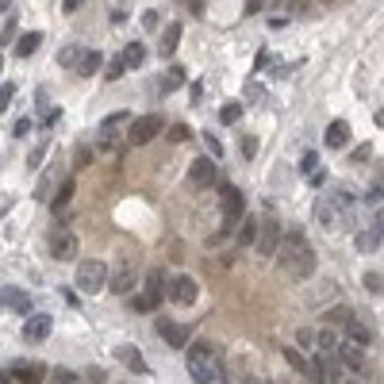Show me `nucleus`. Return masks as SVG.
<instances>
[{"label": "nucleus", "instance_id": "nucleus-11", "mask_svg": "<svg viewBox=\"0 0 384 384\" xmlns=\"http://www.w3.org/2000/svg\"><path fill=\"white\" fill-rule=\"evenodd\" d=\"M50 254H54L58 261H69V258H77V235L73 230H54V239H50Z\"/></svg>", "mask_w": 384, "mask_h": 384}, {"label": "nucleus", "instance_id": "nucleus-49", "mask_svg": "<svg viewBox=\"0 0 384 384\" xmlns=\"http://www.w3.org/2000/svg\"><path fill=\"white\" fill-rule=\"evenodd\" d=\"M285 384H292V381H285Z\"/></svg>", "mask_w": 384, "mask_h": 384}, {"label": "nucleus", "instance_id": "nucleus-46", "mask_svg": "<svg viewBox=\"0 0 384 384\" xmlns=\"http://www.w3.org/2000/svg\"><path fill=\"white\" fill-rule=\"evenodd\" d=\"M12 8V4H8V0H0V16H4V12H8Z\"/></svg>", "mask_w": 384, "mask_h": 384}, {"label": "nucleus", "instance_id": "nucleus-16", "mask_svg": "<svg viewBox=\"0 0 384 384\" xmlns=\"http://www.w3.org/2000/svg\"><path fill=\"white\" fill-rule=\"evenodd\" d=\"M158 335H165L169 338V346H177V350H181V346H189V326H177V323H169V319H158Z\"/></svg>", "mask_w": 384, "mask_h": 384}, {"label": "nucleus", "instance_id": "nucleus-10", "mask_svg": "<svg viewBox=\"0 0 384 384\" xmlns=\"http://www.w3.org/2000/svg\"><path fill=\"white\" fill-rule=\"evenodd\" d=\"M108 288H112L115 296H131V288H134V261L131 258H123L115 273H108Z\"/></svg>", "mask_w": 384, "mask_h": 384}, {"label": "nucleus", "instance_id": "nucleus-22", "mask_svg": "<svg viewBox=\"0 0 384 384\" xmlns=\"http://www.w3.org/2000/svg\"><path fill=\"white\" fill-rule=\"evenodd\" d=\"M177 43H181V23H169V27H165V38H162V58H169L173 50H177Z\"/></svg>", "mask_w": 384, "mask_h": 384}, {"label": "nucleus", "instance_id": "nucleus-5", "mask_svg": "<svg viewBox=\"0 0 384 384\" xmlns=\"http://www.w3.org/2000/svg\"><path fill=\"white\" fill-rule=\"evenodd\" d=\"M246 219V200L235 184H223V235H235L239 223Z\"/></svg>", "mask_w": 384, "mask_h": 384}, {"label": "nucleus", "instance_id": "nucleus-41", "mask_svg": "<svg viewBox=\"0 0 384 384\" xmlns=\"http://www.w3.org/2000/svg\"><path fill=\"white\" fill-rule=\"evenodd\" d=\"M123 62H119V58H115V62H112V66H108V81H115V77H123Z\"/></svg>", "mask_w": 384, "mask_h": 384}, {"label": "nucleus", "instance_id": "nucleus-15", "mask_svg": "<svg viewBox=\"0 0 384 384\" xmlns=\"http://www.w3.org/2000/svg\"><path fill=\"white\" fill-rule=\"evenodd\" d=\"M338 342H342V335H338V331H331V326H319V331H315V346H311V350H319V357H335Z\"/></svg>", "mask_w": 384, "mask_h": 384}, {"label": "nucleus", "instance_id": "nucleus-27", "mask_svg": "<svg viewBox=\"0 0 384 384\" xmlns=\"http://www.w3.org/2000/svg\"><path fill=\"white\" fill-rule=\"evenodd\" d=\"M16 376L23 384H38L43 381V369H38V365H16Z\"/></svg>", "mask_w": 384, "mask_h": 384}, {"label": "nucleus", "instance_id": "nucleus-44", "mask_svg": "<svg viewBox=\"0 0 384 384\" xmlns=\"http://www.w3.org/2000/svg\"><path fill=\"white\" fill-rule=\"evenodd\" d=\"M246 96H250V100H261V85H254V81H250V85H246Z\"/></svg>", "mask_w": 384, "mask_h": 384}, {"label": "nucleus", "instance_id": "nucleus-25", "mask_svg": "<svg viewBox=\"0 0 384 384\" xmlns=\"http://www.w3.org/2000/svg\"><path fill=\"white\" fill-rule=\"evenodd\" d=\"M235 235H239V246H250V242L258 239V223H254V219H242Z\"/></svg>", "mask_w": 384, "mask_h": 384}, {"label": "nucleus", "instance_id": "nucleus-40", "mask_svg": "<svg viewBox=\"0 0 384 384\" xmlns=\"http://www.w3.org/2000/svg\"><path fill=\"white\" fill-rule=\"evenodd\" d=\"M12 35H16V19L8 16V27H4V35H0V47H8V43H12Z\"/></svg>", "mask_w": 384, "mask_h": 384}, {"label": "nucleus", "instance_id": "nucleus-28", "mask_svg": "<svg viewBox=\"0 0 384 384\" xmlns=\"http://www.w3.org/2000/svg\"><path fill=\"white\" fill-rule=\"evenodd\" d=\"M123 123H131V115H127V112H112V115L104 119V127H100V131H104V139H108L115 127H123Z\"/></svg>", "mask_w": 384, "mask_h": 384}, {"label": "nucleus", "instance_id": "nucleus-35", "mask_svg": "<svg viewBox=\"0 0 384 384\" xmlns=\"http://www.w3.org/2000/svg\"><path fill=\"white\" fill-rule=\"evenodd\" d=\"M365 288H369L373 296H381V288H384V277H381V273H365Z\"/></svg>", "mask_w": 384, "mask_h": 384}, {"label": "nucleus", "instance_id": "nucleus-33", "mask_svg": "<svg viewBox=\"0 0 384 384\" xmlns=\"http://www.w3.org/2000/svg\"><path fill=\"white\" fill-rule=\"evenodd\" d=\"M12 100H16V85L8 81V85H0V112H8Z\"/></svg>", "mask_w": 384, "mask_h": 384}, {"label": "nucleus", "instance_id": "nucleus-6", "mask_svg": "<svg viewBox=\"0 0 384 384\" xmlns=\"http://www.w3.org/2000/svg\"><path fill=\"white\" fill-rule=\"evenodd\" d=\"M162 134V115H139L131 119V131H127V143L131 146H146Z\"/></svg>", "mask_w": 384, "mask_h": 384}, {"label": "nucleus", "instance_id": "nucleus-48", "mask_svg": "<svg viewBox=\"0 0 384 384\" xmlns=\"http://www.w3.org/2000/svg\"><path fill=\"white\" fill-rule=\"evenodd\" d=\"M215 384H227V381H223V376H219V381H215Z\"/></svg>", "mask_w": 384, "mask_h": 384}, {"label": "nucleus", "instance_id": "nucleus-30", "mask_svg": "<svg viewBox=\"0 0 384 384\" xmlns=\"http://www.w3.org/2000/svg\"><path fill=\"white\" fill-rule=\"evenodd\" d=\"M219 119H223V123H239V119H242V104H223Z\"/></svg>", "mask_w": 384, "mask_h": 384}, {"label": "nucleus", "instance_id": "nucleus-31", "mask_svg": "<svg viewBox=\"0 0 384 384\" xmlns=\"http://www.w3.org/2000/svg\"><path fill=\"white\" fill-rule=\"evenodd\" d=\"M58 62H62V66H81V47H66L58 54Z\"/></svg>", "mask_w": 384, "mask_h": 384}, {"label": "nucleus", "instance_id": "nucleus-34", "mask_svg": "<svg viewBox=\"0 0 384 384\" xmlns=\"http://www.w3.org/2000/svg\"><path fill=\"white\" fill-rule=\"evenodd\" d=\"M181 81H184V73H181V69H169V77L162 81V93H173V88L181 85Z\"/></svg>", "mask_w": 384, "mask_h": 384}, {"label": "nucleus", "instance_id": "nucleus-20", "mask_svg": "<svg viewBox=\"0 0 384 384\" xmlns=\"http://www.w3.org/2000/svg\"><path fill=\"white\" fill-rule=\"evenodd\" d=\"M73 192H77L73 177H66V181L58 184V192H54V196H50V208H54V211H62V208H66L69 200H73Z\"/></svg>", "mask_w": 384, "mask_h": 384}, {"label": "nucleus", "instance_id": "nucleus-13", "mask_svg": "<svg viewBox=\"0 0 384 384\" xmlns=\"http://www.w3.org/2000/svg\"><path fill=\"white\" fill-rule=\"evenodd\" d=\"M50 331H54V319L50 315H31L27 323H23V338H27V342H43Z\"/></svg>", "mask_w": 384, "mask_h": 384}, {"label": "nucleus", "instance_id": "nucleus-17", "mask_svg": "<svg viewBox=\"0 0 384 384\" xmlns=\"http://www.w3.org/2000/svg\"><path fill=\"white\" fill-rule=\"evenodd\" d=\"M115 357H119V361L127 365V369H134V373H150V365L143 361V354H139V350H134V346H115Z\"/></svg>", "mask_w": 384, "mask_h": 384}, {"label": "nucleus", "instance_id": "nucleus-18", "mask_svg": "<svg viewBox=\"0 0 384 384\" xmlns=\"http://www.w3.org/2000/svg\"><path fill=\"white\" fill-rule=\"evenodd\" d=\"M346 143H350V123L335 119V123L326 127V146H331V150H342Z\"/></svg>", "mask_w": 384, "mask_h": 384}, {"label": "nucleus", "instance_id": "nucleus-14", "mask_svg": "<svg viewBox=\"0 0 384 384\" xmlns=\"http://www.w3.org/2000/svg\"><path fill=\"white\" fill-rule=\"evenodd\" d=\"M335 357H338V365H346V369H354V373H365V354H361V350H357V346H350V342H338Z\"/></svg>", "mask_w": 384, "mask_h": 384}, {"label": "nucleus", "instance_id": "nucleus-39", "mask_svg": "<svg viewBox=\"0 0 384 384\" xmlns=\"http://www.w3.org/2000/svg\"><path fill=\"white\" fill-rule=\"evenodd\" d=\"M54 381H58V384H73L77 373H69V369H54Z\"/></svg>", "mask_w": 384, "mask_h": 384}, {"label": "nucleus", "instance_id": "nucleus-29", "mask_svg": "<svg viewBox=\"0 0 384 384\" xmlns=\"http://www.w3.org/2000/svg\"><path fill=\"white\" fill-rule=\"evenodd\" d=\"M285 361L296 369V373H307V361L300 357V350H292V346H285Z\"/></svg>", "mask_w": 384, "mask_h": 384}, {"label": "nucleus", "instance_id": "nucleus-12", "mask_svg": "<svg viewBox=\"0 0 384 384\" xmlns=\"http://www.w3.org/2000/svg\"><path fill=\"white\" fill-rule=\"evenodd\" d=\"M165 288H169V277H165L162 269H150V273H146V288H143V300H150V304L158 307V300L165 296Z\"/></svg>", "mask_w": 384, "mask_h": 384}, {"label": "nucleus", "instance_id": "nucleus-2", "mask_svg": "<svg viewBox=\"0 0 384 384\" xmlns=\"http://www.w3.org/2000/svg\"><path fill=\"white\" fill-rule=\"evenodd\" d=\"M350 204H354V196L346 189H335V192H323L315 200V223L326 230H338L346 223V215H350Z\"/></svg>", "mask_w": 384, "mask_h": 384}, {"label": "nucleus", "instance_id": "nucleus-9", "mask_svg": "<svg viewBox=\"0 0 384 384\" xmlns=\"http://www.w3.org/2000/svg\"><path fill=\"white\" fill-rule=\"evenodd\" d=\"M277 246H280V223L277 219L258 223V254L261 258H277Z\"/></svg>", "mask_w": 384, "mask_h": 384}, {"label": "nucleus", "instance_id": "nucleus-23", "mask_svg": "<svg viewBox=\"0 0 384 384\" xmlns=\"http://www.w3.org/2000/svg\"><path fill=\"white\" fill-rule=\"evenodd\" d=\"M19 307V311H27V296H23V292H16V288H4V292H0V307Z\"/></svg>", "mask_w": 384, "mask_h": 384}, {"label": "nucleus", "instance_id": "nucleus-8", "mask_svg": "<svg viewBox=\"0 0 384 384\" xmlns=\"http://www.w3.org/2000/svg\"><path fill=\"white\" fill-rule=\"evenodd\" d=\"M169 300L173 304H181V307H189V304H196V296H200V285H196V277H189V273H181V277H173L169 280Z\"/></svg>", "mask_w": 384, "mask_h": 384}, {"label": "nucleus", "instance_id": "nucleus-37", "mask_svg": "<svg viewBox=\"0 0 384 384\" xmlns=\"http://www.w3.org/2000/svg\"><path fill=\"white\" fill-rule=\"evenodd\" d=\"M296 342L311 350V342H315V331H311V326H304V331H296Z\"/></svg>", "mask_w": 384, "mask_h": 384}, {"label": "nucleus", "instance_id": "nucleus-26", "mask_svg": "<svg viewBox=\"0 0 384 384\" xmlns=\"http://www.w3.org/2000/svg\"><path fill=\"white\" fill-rule=\"evenodd\" d=\"M100 62H104V58L96 54V50H88V54H81V66H77V73H96V69H100Z\"/></svg>", "mask_w": 384, "mask_h": 384}, {"label": "nucleus", "instance_id": "nucleus-21", "mask_svg": "<svg viewBox=\"0 0 384 384\" xmlns=\"http://www.w3.org/2000/svg\"><path fill=\"white\" fill-rule=\"evenodd\" d=\"M38 43H43V35H38V31H27V35L16 43V54H19V58H31V54L38 50Z\"/></svg>", "mask_w": 384, "mask_h": 384}, {"label": "nucleus", "instance_id": "nucleus-32", "mask_svg": "<svg viewBox=\"0 0 384 384\" xmlns=\"http://www.w3.org/2000/svg\"><path fill=\"white\" fill-rule=\"evenodd\" d=\"M47 150H50V143H38L35 150H31V158H27V165H31V169H38V165H43V158H47Z\"/></svg>", "mask_w": 384, "mask_h": 384}, {"label": "nucleus", "instance_id": "nucleus-42", "mask_svg": "<svg viewBox=\"0 0 384 384\" xmlns=\"http://www.w3.org/2000/svg\"><path fill=\"white\" fill-rule=\"evenodd\" d=\"M242 154H246V158H254V154H258V139H246V143H242Z\"/></svg>", "mask_w": 384, "mask_h": 384}, {"label": "nucleus", "instance_id": "nucleus-3", "mask_svg": "<svg viewBox=\"0 0 384 384\" xmlns=\"http://www.w3.org/2000/svg\"><path fill=\"white\" fill-rule=\"evenodd\" d=\"M184 365H189L192 384H215L223 376V361H219V354H215L211 346H192Z\"/></svg>", "mask_w": 384, "mask_h": 384}, {"label": "nucleus", "instance_id": "nucleus-7", "mask_svg": "<svg viewBox=\"0 0 384 384\" xmlns=\"http://www.w3.org/2000/svg\"><path fill=\"white\" fill-rule=\"evenodd\" d=\"M215 181H219V173H215V162H211V158H192V169H189V184H192V192H208Z\"/></svg>", "mask_w": 384, "mask_h": 384}, {"label": "nucleus", "instance_id": "nucleus-45", "mask_svg": "<svg viewBox=\"0 0 384 384\" xmlns=\"http://www.w3.org/2000/svg\"><path fill=\"white\" fill-rule=\"evenodd\" d=\"M31 131V119H19V123H16V131H12V134H27Z\"/></svg>", "mask_w": 384, "mask_h": 384}, {"label": "nucleus", "instance_id": "nucleus-47", "mask_svg": "<svg viewBox=\"0 0 384 384\" xmlns=\"http://www.w3.org/2000/svg\"><path fill=\"white\" fill-rule=\"evenodd\" d=\"M335 384H357V381H335Z\"/></svg>", "mask_w": 384, "mask_h": 384}, {"label": "nucleus", "instance_id": "nucleus-38", "mask_svg": "<svg viewBox=\"0 0 384 384\" xmlns=\"http://www.w3.org/2000/svg\"><path fill=\"white\" fill-rule=\"evenodd\" d=\"M169 139H173V143H184V139H189V127H184V123L169 127Z\"/></svg>", "mask_w": 384, "mask_h": 384}, {"label": "nucleus", "instance_id": "nucleus-24", "mask_svg": "<svg viewBox=\"0 0 384 384\" xmlns=\"http://www.w3.org/2000/svg\"><path fill=\"white\" fill-rule=\"evenodd\" d=\"M143 58H146V50H143V43H131V47L119 54V62L123 66H143Z\"/></svg>", "mask_w": 384, "mask_h": 384}, {"label": "nucleus", "instance_id": "nucleus-4", "mask_svg": "<svg viewBox=\"0 0 384 384\" xmlns=\"http://www.w3.org/2000/svg\"><path fill=\"white\" fill-rule=\"evenodd\" d=\"M77 288L85 292V296H96L100 288H108V265L100 258H85L77 265Z\"/></svg>", "mask_w": 384, "mask_h": 384}, {"label": "nucleus", "instance_id": "nucleus-36", "mask_svg": "<svg viewBox=\"0 0 384 384\" xmlns=\"http://www.w3.org/2000/svg\"><path fill=\"white\" fill-rule=\"evenodd\" d=\"M88 165H93V150L81 146V150H77V169H88Z\"/></svg>", "mask_w": 384, "mask_h": 384}, {"label": "nucleus", "instance_id": "nucleus-43", "mask_svg": "<svg viewBox=\"0 0 384 384\" xmlns=\"http://www.w3.org/2000/svg\"><path fill=\"white\" fill-rule=\"evenodd\" d=\"M131 304H134V311H154V304H150V300H143V296H134Z\"/></svg>", "mask_w": 384, "mask_h": 384}, {"label": "nucleus", "instance_id": "nucleus-19", "mask_svg": "<svg viewBox=\"0 0 384 384\" xmlns=\"http://www.w3.org/2000/svg\"><path fill=\"white\" fill-rule=\"evenodd\" d=\"M300 169H304V177H307L311 184H323V181H326V169L319 165V158H315V154H304V162H300Z\"/></svg>", "mask_w": 384, "mask_h": 384}, {"label": "nucleus", "instance_id": "nucleus-1", "mask_svg": "<svg viewBox=\"0 0 384 384\" xmlns=\"http://www.w3.org/2000/svg\"><path fill=\"white\" fill-rule=\"evenodd\" d=\"M277 261H280V273L292 280H307L315 273V250L307 246V239L300 230H288L277 246Z\"/></svg>", "mask_w": 384, "mask_h": 384}]
</instances>
